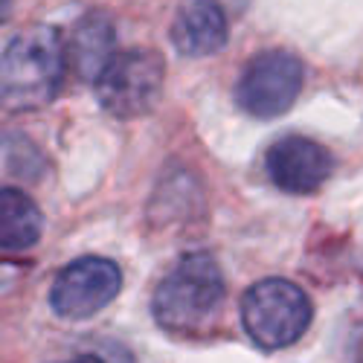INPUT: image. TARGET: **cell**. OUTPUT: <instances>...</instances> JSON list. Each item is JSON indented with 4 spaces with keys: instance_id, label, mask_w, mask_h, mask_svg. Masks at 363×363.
<instances>
[{
    "instance_id": "cell-1",
    "label": "cell",
    "mask_w": 363,
    "mask_h": 363,
    "mask_svg": "<svg viewBox=\"0 0 363 363\" xmlns=\"http://www.w3.org/2000/svg\"><path fill=\"white\" fill-rule=\"evenodd\" d=\"M67 50L50 26H29L9 38L0 67L4 105L9 111H35L62 87Z\"/></svg>"
},
{
    "instance_id": "cell-2",
    "label": "cell",
    "mask_w": 363,
    "mask_h": 363,
    "mask_svg": "<svg viewBox=\"0 0 363 363\" xmlns=\"http://www.w3.org/2000/svg\"><path fill=\"white\" fill-rule=\"evenodd\" d=\"M224 299V277L216 256L186 253L160 279L151 311L155 320L172 335H192L213 320Z\"/></svg>"
},
{
    "instance_id": "cell-3",
    "label": "cell",
    "mask_w": 363,
    "mask_h": 363,
    "mask_svg": "<svg viewBox=\"0 0 363 363\" xmlns=\"http://www.w3.org/2000/svg\"><path fill=\"white\" fill-rule=\"evenodd\" d=\"M311 323V302L288 279H262L241 296V325L259 349L296 343Z\"/></svg>"
},
{
    "instance_id": "cell-4",
    "label": "cell",
    "mask_w": 363,
    "mask_h": 363,
    "mask_svg": "<svg viewBox=\"0 0 363 363\" xmlns=\"http://www.w3.org/2000/svg\"><path fill=\"white\" fill-rule=\"evenodd\" d=\"M166 62L155 50L116 52L111 65L96 79V94L108 113L119 119H134L148 113L163 94Z\"/></svg>"
},
{
    "instance_id": "cell-5",
    "label": "cell",
    "mask_w": 363,
    "mask_h": 363,
    "mask_svg": "<svg viewBox=\"0 0 363 363\" xmlns=\"http://www.w3.org/2000/svg\"><path fill=\"white\" fill-rule=\"evenodd\" d=\"M302 90V65L299 58L282 50L259 52L238 79L235 99L241 111L256 119H274L285 113Z\"/></svg>"
},
{
    "instance_id": "cell-6",
    "label": "cell",
    "mask_w": 363,
    "mask_h": 363,
    "mask_svg": "<svg viewBox=\"0 0 363 363\" xmlns=\"http://www.w3.org/2000/svg\"><path fill=\"white\" fill-rule=\"evenodd\" d=\"M119 285H123V274L111 259L82 256L55 277L50 288V306L65 320H87L119 294Z\"/></svg>"
},
{
    "instance_id": "cell-7",
    "label": "cell",
    "mask_w": 363,
    "mask_h": 363,
    "mask_svg": "<svg viewBox=\"0 0 363 363\" xmlns=\"http://www.w3.org/2000/svg\"><path fill=\"white\" fill-rule=\"evenodd\" d=\"M267 177L291 195H308L331 177L335 160L328 148L308 137H282L267 148Z\"/></svg>"
},
{
    "instance_id": "cell-8",
    "label": "cell",
    "mask_w": 363,
    "mask_h": 363,
    "mask_svg": "<svg viewBox=\"0 0 363 363\" xmlns=\"http://www.w3.org/2000/svg\"><path fill=\"white\" fill-rule=\"evenodd\" d=\"M172 41L184 55H209L227 44V18L216 0H186L172 21Z\"/></svg>"
},
{
    "instance_id": "cell-9",
    "label": "cell",
    "mask_w": 363,
    "mask_h": 363,
    "mask_svg": "<svg viewBox=\"0 0 363 363\" xmlns=\"http://www.w3.org/2000/svg\"><path fill=\"white\" fill-rule=\"evenodd\" d=\"M116 35H113V26L105 15L99 12H90L84 15L70 33L67 41V65H73V70L87 79V82H96L102 76V70L111 65Z\"/></svg>"
},
{
    "instance_id": "cell-10",
    "label": "cell",
    "mask_w": 363,
    "mask_h": 363,
    "mask_svg": "<svg viewBox=\"0 0 363 363\" xmlns=\"http://www.w3.org/2000/svg\"><path fill=\"white\" fill-rule=\"evenodd\" d=\"M41 227L44 218L33 198L12 186L0 192V247L6 253L33 247L41 238Z\"/></svg>"
},
{
    "instance_id": "cell-11",
    "label": "cell",
    "mask_w": 363,
    "mask_h": 363,
    "mask_svg": "<svg viewBox=\"0 0 363 363\" xmlns=\"http://www.w3.org/2000/svg\"><path fill=\"white\" fill-rule=\"evenodd\" d=\"M62 363H102V357H96V354H79V357H73V360H62Z\"/></svg>"
}]
</instances>
